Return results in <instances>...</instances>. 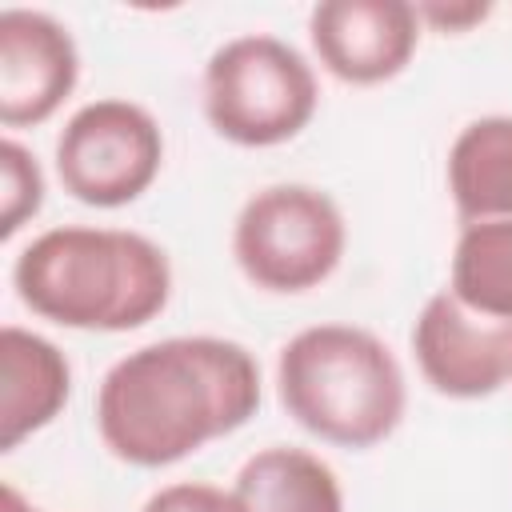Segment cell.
Segmentation results:
<instances>
[{
  "label": "cell",
  "instance_id": "cell-1",
  "mask_svg": "<svg viewBox=\"0 0 512 512\" xmlns=\"http://www.w3.org/2000/svg\"><path fill=\"white\" fill-rule=\"evenodd\" d=\"M260 408L256 356L224 336H168L120 356L96 388V432L132 468H168Z\"/></svg>",
  "mask_w": 512,
  "mask_h": 512
},
{
  "label": "cell",
  "instance_id": "cell-2",
  "mask_svg": "<svg viewBox=\"0 0 512 512\" xmlns=\"http://www.w3.org/2000/svg\"><path fill=\"white\" fill-rule=\"evenodd\" d=\"M20 304L76 332H132L172 296L168 252L128 228L64 224L40 232L12 264Z\"/></svg>",
  "mask_w": 512,
  "mask_h": 512
},
{
  "label": "cell",
  "instance_id": "cell-3",
  "mask_svg": "<svg viewBox=\"0 0 512 512\" xmlns=\"http://www.w3.org/2000/svg\"><path fill=\"white\" fill-rule=\"evenodd\" d=\"M280 408L316 440L336 448H376L408 408L404 368L392 348L356 324H312L276 356Z\"/></svg>",
  "mask_w": 512,
  "mask_h": 512
},
{
  "label": "cell",
  "instance_id": "cell-4",
  "mask_svg": "<svg viewBox=\"0 0 512 512\" xmlns=\"http://www.w3.org/2000/svg\"><path fill=\"white\" fill-rule=\"evenodd\" d=\"M320 104L312 64L280 36L248 32L224 40L204 64V116L212 132L240 148L296 140Z\"/></svg>",
  "mask_w": 512,
  "mask_h": 512
},
{
  "label": "cell",
  "instance_id": "cell-5",
  "mask_svg": "<svg viewBox=\"0 0 512 512\" xmlns=\"http://www.w3.org/2000/svg\"><path fill=\"white\" fill-rule=\"evenodd\" d=\"M348 248L340 204L312 184H268L252 192L232 224V256L248 284L296 296L320 288Z\"/></svg>",
  "mask_w": 512,
  "mask_h": 512
},
{
  "label": "cell",
  "instance_id": "cell-6",
  "mask_svg": "<svg viewBox=\"0 0 512 512\" xmlns=\"http://www.w3.org/2000/svg\"><path fill=\"white\" fill-rule=\"evenodd\" d=\"M56 176L88 208H124L140 200L164 168V132L132 100H92L68 116L56 136Z\"/></svg>",
  "mask_w": 512,
  "mask_h": 512
},
{
  "label": "cell",
  "instance_id": "cell-7",
  "mask_svg": "<svg viewBox=\"0 0 512 512\" xmlns=\"http://www.w3.org/2000/svg\"><path fill=\"white\" fill-rule=\"evenodd\" d=\"M412 356L432 392L448 400H484L512 380V320L476 316L440 288L412 324Z\"/></svg>",
  "mask_w": 512,
  "mask_h": 512
},
{
  "label": "cell",
  "instance_id": "cell-8",
  "mask_svg": "<svg viewBox=\"0 0 512 512\" xmlns=\"http://www.w3.org/2000/svg\"><path fill=\"white\" fill-rule=\"evenodd\" d=\"M416 4L404 0H320L308 12V40L328 76L352 88L396 80L420 44Z\"/></svg>",
  "mask_w": 512,
  "mask_h": 512
},
{
  "label": "cell",
  "instance_id": "cell-9",
  "mask_svg": "<svg viewBox=\"0 0 512 512\" xmlns=\"http://www.w3.org/2000/svg\"><path fill=\"white\" fill-rule=\"evenodd\" d=\"M80 80L72 32L36 8L0 12V124L36 128L60 112Z\"/></svg>",
  "mask_w": 512,
  "mask_h": 512
},
{
  "label": "cell",
  "instance_id": "cell-10",
  "mask_svg": "<svg viewBox=\"0 0 512 512\" xmlns=\"http://www.w3.org/2000/svg\"><path fill=\"white\" fill-rule=\"evenodd\" d=\"M72 396L68 356L40 332L20 324L0 328V452L20 448L48 428Z\"/></svg>",
  "mask_w": 512,
  "mask_h": 512
},
{
  "label": "cell",
  "instance_id": "cell-11",
  "mask_svg": "<svg viewBox=\"0 0 512 512\" xmlns=\"http://www.w3.org/2000/svg\"><path fill=\"white\" fill-rule=\"evenodd\" d=\"M448 192L460 224L512 220V116H480L456 132Z\"/></svg>",
  "mask_w": 512,
  "mask_h": 512
},
{
  "label": "cell",
  "instance_id": "cell-12",
  "mask_svg": "<svg viewBox=\"0 0 512 512\" xmlns=\"http://www.w3.org/2000/svg\"><path fill=\"white\" fill-rule=\"evenodd\" d=\"M244 512H344L336 472L308 448L272 444L252 452L232 484Z\"/></svg>",
  "mask_w": 512,
  "mask_h": 512
},
{
  "label": "cell",
  "instance_id": "cell-13",
  "mask_svg": "<svg viewBox=\"0 0 512 512\" xmlns=\"http://www.w3.org/2000/svg\"><path fill=\"white\" fill-rule=\"evenodd\" d=\"M448 292L476 316L512 320V220H476L460 228Z\"/></svg>",
  "mask_w": 512,
  "mask_h": 512
},
{
  "label": "cell",
  "instance_id": "cell-14",
  "mask_svg": "<svg viewBox=\"0 0 512 512\" xmlns=\"http://www.w3.org/2000/svg\"><path fill=\"white\" fill-rule=\"evenodd\" d=\"M44 208V172L20 140H0V240H12Z\"/></svg>",
  "mask_w": 512,
  "mask_h": 512
},
{
  "label": "cell",
  "instance_id": "cell-15",
  "mask_svg": "<svg viewBox=\"0 0 512 512\" xmlns=\"http://www.w3.org/2000/svg\"><path fill=\"white\" fill-rule=\"evenodd\" d=\"M140 512H244V504L236 500V492H224L216 484L180 480V484L152 492Z\"/></svg>",
  "mask_w": 512,
  "mask_h": 512
},
{
  "label": "cell",
  "instance_id": "cell-16",
  "mask_svg": "<svg viewBox=\"0 0 512 512\" xmlns=\"http://www.w3.org/2000/svg\"><path fill=\"white\" fill-rule=\"evenodd\" d=\"M416 16H420V24H432L436 32H452V36H460V32L484 24V20L492 16V4H476V0L440 4V0H432V4H416Z\"/></svg>",
  "mask_w": 512,
  "mask_h": 512
},
{
  "label": "cell",
  "instance_id": "cell-17",
  "mask_svg": "<svg viewBox=\"0 0 512 512\" xmlns=\"http://www.w3.org/2000/svg\"><path fill=\"white\" fill-rule=\"evenodd\" d=\"M0 512H44V508L28 504L12 484H4V488H0Z\"/></svg>",
  "mask_w": 512,
  "mask_h": 512
}]
</instances>
